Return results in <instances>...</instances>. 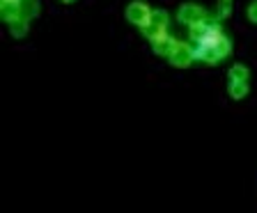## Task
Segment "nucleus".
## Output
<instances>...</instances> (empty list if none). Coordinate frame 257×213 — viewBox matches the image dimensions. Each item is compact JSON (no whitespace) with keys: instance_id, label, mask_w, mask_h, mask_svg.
Here are the masks:
<instances>
[{"instance_id":"f257e3e1","label":"nucleus","mask_w":257,"mask_h":213,"mask_svg":"<svg viewBox=\"0 0 257 213\" xmlns=\"http://www.w3.org/2000/svg\"><path fill=\"white\" fill-rule=\"evenodd\" d=\"M193 51H195V62H204V64H211V67H214V64H220L232 53V42L218 23L202 42L193 44Z\"/></svg>"},{"instance_id":"f03ea898","label":"nucleus","mask_w":257,"mask_h":213,"mask_svg":"<svg viewBox=\"0 0 257 213\" xmlns=\"http://www.w3.org/2000/svg\"><path fill=\"white\" fill-rule=\"evenodd\" d=\"M207 16H209L207 10H202V7L195 5V3H186V5H182V7H179V12H177V19H179V23H184L186 28L202 23Z\"/></svg>"},{"instance_id":"7ed1b4c3","label":"nucleus","mask_w":257,"mask_h":213,"mask_svg":"<svg viewBox=\"0 0 257 213\" xmlns=\"http://www.w3.org/2000/svg\"><path fill=\"white\" fill-rule=\"evenodd\" d=\"M168 62H170L172 67H177V69H186V67H191V64L195 62V51H193L191 44L179 42L175 51L168 55Z\"/></svg>"},{"instance_id":"20e7f679","label":"nucleus","mask_w":257,"mask_h":213,"mask_svg":"<svg viewBox=\"0 0 257 213\" xmlns=\"http://www.w3.org/2000/svg\"><path fill=\"white\" fill-rule=\"evenodd\" d=\"M150 16H152V10H150V5H145L143 0H136V3H131V5L126 7V21L138 28L147 26Z\"/></svg>"},{"instance_id":"39448f33","label":"nucleus","mask_w":257,"mask_h":213,"mask_svg":"<svg viewBox=\"0 0 257 213\" xmlns=\"http://www.w3.org/2000/svg\"><path fill=\"white\" fill-rule=\"evenodd\" d=\"M177 44H179V39H175V37H170V35H161L159 39H154L152 42V48H154V53L156 55H161V58H168V55L172 53L177 48Z\"/></svg>"},{"instance_id":"423d86ee","label":"nucleus","mask_w":257,"mask_h":213,"mask_svg":"<svg viewBox=\"0 0 257 213\" xmlns=\"http://www.w3.org/2000/svg\"><path fill=\"white\" fill-rule=\"evenodd\" d=\"M0 14H3V21L5 23L21 19V3L19 0H3L0 3Z\"/></svg>"},{"instance_id":"0eeeda50","label":"nucleus","mask_w":257,"mask_h":213,"mask_svg":"<svg viewBox=\"0 0 257 213\" xmlns=\"http://www.w3.org/2000/svg\"><path fill=\"white\" fill-rule=\"evenodd\" d=\"M250 87H248V80H227V94L234 99V101H241L246 99Z\"/></svg>"},{"instance_id":"6e6552de","label":"nucleus","mask_w":257,"mask_h":213,"mask_svg":"<svg viewBox=\"0 0 257 213\" xmlns=\"http://www.w3.org/2000/svg\"><path fill=\"white\" fill-rule=\"evenodd\" d=\"M150 26H156L161 28V30H168V26H170V14L163 10H152V16H150Z\"/></svg>"},{"instance_id":"1a4fd4ad","label":"nucleus","mask_w":257,"mask_h":213,"mask_svg":"<svg viewBox=\"0 0 257 213\" xmlns=\"http://www.w3.org/2000/svg\"><path fill=\"white\" fill-rule=\"evenodd\" d=\"M21 3V19H35L39 14V3L37 0H19Z\"/></svg>"},{"instance_id":"9d476101","label":"nucleus","mask_w":257,"mask_h":213,"mask_svg":"<svg viewBox=\"0 0 257 213\" xmlns=\"http://www.w3.org/2000/svg\"><path fill=\"white\" fill-rule=\"evenodd\" d=\"M10 26V32L14 35L16 39H21V37H26L28 35V19H16V21H12V23H7Z\"/></svg>"},{"instance_id":"9b49d317","label":"nucleus","mask_w":257,"mask_h":213,"mask_svg":"<svg viewBox=\"0 0 257 213\" xmlns=\"http://www.w3.org/2000/svg\"><path fill=\"white\" fill-rule=\"evenodd\" d=\"M227 78L230 80H248L250 78V71H248L246 64H234V67L227 71Z\"/></svg>"},{"instance_id":"f8f14e48","label":"nucleus","mask_w":257,"mask_h":213,"mask_svg":"<svg viewBox=\"0 0 257 213\" xmlns=\"http://www.w3.org/2000/svg\"><path fill=\"white\" fill-rule=\"evenodd\" d=\"M232 14V0H218V7H216V16H218L220 21L227 19Z\"/></svg>"},{"instance_id":"ddd939ff","label":"nucleus","mask_w":257,"mask_h":213,"mask_svg":"<svg viewBox=\"0 0 257 213\" xmlns=\"http://www.w3.org/2000/svg\"><path fill=\"white\" fill-rule=\"evenodd\" d=\"M246 14H248V21L255 23V26H257V0L248 5V12H246Z\"/></svg>"},{"instance_id":"4468645a","label":"nucleus","mask_w":257,"mask_h":213,"mask_svg":"<svg viewBox=\"0 0 257 213\" xmlns=\"http://www.w3.org/2000/svg\"><path fill=\"white\" fill-rule=\"evenodd\" d=\"M62 3H74V0H62Z\"/></svg>"}]
</instances>
